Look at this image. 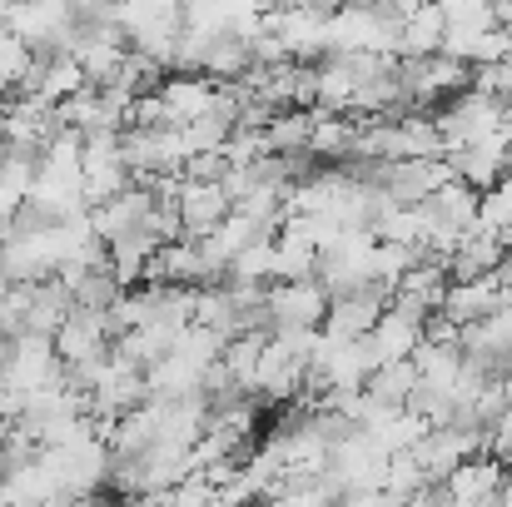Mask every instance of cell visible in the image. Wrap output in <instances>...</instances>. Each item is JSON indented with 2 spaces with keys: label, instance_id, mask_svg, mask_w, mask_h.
I'll use <instances>...</instances> for the list:
<instances>
[{
  "label": "cell",
  "instance_id": "7c38bea8",
  "mask_svg": "<svg viewBox=\"0 0 512 507\" xmlns=\"http://www.w3.org/2000/svg\"><path fill=\"white\" fill-rule=\"evenodd\" d=\"M413 363H418L423 388H438V393H453L458 378H463V348H433V343H423L413 353Z\"/></svg>",
  "mask_w": 512,
  "mask_h": 507
},
{
  "label": "cell",
  "instance_id": "4fadbf2b",
  "mask_svg": "<svg viewBox=\"0 0 512 507\" xmlns=\"http://www.w3.org/2000/svg\"><path fill=\"white\" fill-rule=\"evenodd\" d=\"M448 30H498V5H443Z\"/></svg>",
  "mask_w": 512,
  "mask_h": 507
},
{
  "label": "cell",
  "instance_id": "3957f363",
  "mask_svg": "<svg viewBox=\"0 0 512 507\" xmlns=\"http://www.w3.org/2000/svg\"><path fill=\"white\" fill-rule=\"evenodd\" d=\"M329 294L319 279H299V284H269L264 289V314L274 329H319L324 334V319H329Z\"/></svg>",
  "mask_w": 512,
  "mask_h": 507
},
{
  "label": "cell",
  "instance_id": "6da1fadb",
  "mask_svg": "<svg viewBox=\"0 0 512 507\" xmlns=\"http://www.w3.org/2000/svg\"><path fill=\"white\" fill-rule=\"evenodd\" d=\"M398 85L408 95V105H453L458 95L473 90V70L448 60V55H423V60H403L398 65Z\"/></svg>",
  "mask_w": 512,
  "mask_h": 507
},
{
  "label": "cell",
  "instance_id": "8fae6325",
  "mask_svg": "<svg viewBox=\"0 0 512 507\" xmlns=\"http://www.w3.org/2000/svg\"><path fill=\"white\" fill-rule=\"evenodd\" d=\"M423 388V378H418V363L413 358H403V363H383L373 378H368V398H378L383 408H408V398Z\"/></svg>",
  "mask_w": 512,
  "mask_h": 507
},
{
  "label": "cell",
  "instance_id": "277c9868",
  "mask_svg": "<svg viewBox=\"0 0 512 507\" xmlns=\"http://www.w3.org/2000/svg\"><path fill=\"white\" fill-rule=\"evenodd\" d=\"M55 353L65 368H90V363H105L115 353V334H110V314H90V309H75L65 319V329L55 334Z\"/></svg>",
  "mask_w": 512,
  "mask_h": 507
},
{
  "label": "cell",
  "instance_id": "5bb4252c",
  "mask_svg": "<svg viewBox=\"0 0 512 507\" xmlns=\"http://www.w3.org/2000/svg\"><path fill=\"white\" fill-rule=\"evenodd\" d=\"M229 155H194L189 165H184V179L189 184H224L229 179Z\"/></svg>",
  "mask_w": 512,
  "mask_h": 507
},
{
  "label": "cell",
  "instance_id": "ba28073f",
  "mask_svg": "<svg viewBox=\"0 0 512 507\" xmlns=\"http://www.w3.org/2000/svg\"><path fill=\"white\" fill-rule=\"evenodd\" d=\"M160 100H165V110H170L174 130H184V125H194V120L214 115L219 85H214V80H204V75H170V80H165V90H160Z\"/></svg>",
  "mask_w": 512,
  "mask_h": 507
},
{
  "label": "cell",
  "instance_id": "5b68a950",
  "mask_svg": "<svg viewBox=\"0 0 512 507\" xmlns=\"http://www.w3.org/2000/svg\"><path fill=\"white\" fill-rule=\"evenodd\" d=\"M508 239L503 234H493V229H473V234H463V244L453 249V259H448V279L453 284H478V279H493V274H503L508 269Z\"/></svg>",
  "mask_w": 512,
  "mask_h": 507
},
{
  "label": "cell",
  "instance_id": "7a4b0ae2",
  "mask_svg": "<svg viewBox=\"0 0 512 507\" xmlns=\"http://www.w3.org/2000/svg\"><path fill=\"white\" fill-rule=\"evenodd\" d=\"M5 388L15 393H45V388H65V363L55 353V338H35V334H20L10 343V363H5Z\"/></svg>",
  "mask_w": 512,
  "mask_h": 507
},
{
  "label": "cell",
  "instance_id": "30bf717a",
  "mask_svg": "<svg viewBox=\"0 0 512 507\" xmlns=\"http://www.w3.org/2000/svg\"><path fill=\"white\" fill-rule=\"evenodd\" d=\"M368 338H373V348H378L383 363H403V358H413V353L423 348V324L408 319V314H398V309H388V314L373 324Z\"/></svg>",
  "mask_w": 512,
  "mask_h": 507
},
{
  "label": "cell",
  "instance_id": "2e32d148",
  "mask_svg": "<svg viewBox=\"0 0 512 507\" xmlns=\"http://www.w3.org/2000/svg\"><path fill=\"white\" fill-rule=\"evenodd\" d=\"M0 150H5V145H0Z\"/></svg>",
  "mask_w": 512,
  "mask_h": 507
},
{
  "label": "cell",
  "instance_id": "9a60e30c",
  "mask_svg": "<svg viewBox=\"0 0 512 507\" xmlns=\"http://www.w3.org/2000/svg\"><path fill=\"white\" fill-rule=\"evenodd\" d=\"M5 363H10V338H0V378H5Z\"/></svg>",
  "mask_w": 512,
  "mask_h": 507
},
{
  "label": "cell",
  "instance_id": "8992f818",
  "mask_svg": "<svg viewBox=\"0 0 512 507\" xmlns=\"http://www.w3.org/2000/svg\"><path fill=\"white\" fill-rule=\"evenodd\" d=\"M229 214H234V199L224 194V184H189V179H184V189H179V224H184V239L214 234Z\"/></svg>",
  "mask_w": 512,
  "mask_h": 507
},
{
  "label": "cell",
  "instance_id": "52a82bcc",
  "mask_svg": "<svg viewBox=\"0 0 512 507\" xmlns=\"http://www.w3.org/2000/svg\"><path fill=\"white\" fill-rule=\"evenodd\" d=\"M150 214H155V189L135 184V189H125L120 199L90 209V234L110 244V239H120V234H130V229H145Z\"/></svg>",
  "mask_w": 512,
  "mask_h": 507
},
{
  "label": "cell",
  "instance_id": "9c48e42d",
  "mask_svg": "<svg viewBox=\"0 0 512 507\" xmlns=\"http://www.w3.org/2000/svg\"><path fill=\"white\" fill-rule=\"evenodd\" d=\"M443 40H448V20H443V5H418L403 30H398V60H423V55H443Z\"/></svg>",
  "mask_w": 512,
  "mask_h": 507
}]
</instances>
